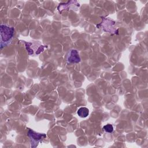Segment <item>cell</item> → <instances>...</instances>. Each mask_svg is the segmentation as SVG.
<instances>
[{
    "label": "cell",
    "mask_w": 148,
    "mask_h": 148,
    "mask_svg": "<svg viewBox=\"0 0 148 148\" xmlns=\"http://www.w3.org/2000/svg\"><path fill=\"white\" fill-rule=\"evenodd\" d=\"M14 34V29L6 25H1V35L2 42H8L13 37Z\"/></svg>",
    "instance_id": "6da1fadb"
},
{
    "label": "cell",
    "mask_w": 148,
    "mask_h": 148,
    "mask_svg": "<svg viewBox=\"0 0 148 148\" xmlns=\"http://www.w3.org/2000/svg\"><path fill=\"white\" fill-rule=\"evenodd\" d=\"M28 135L29 138L31 139L32 143H36L37 144L39 140L46 137V135L45 134L36 133V132L31 130H29L28 132Z\"/></svg>",
    "instance_id": "7a4b0ae2"
},
{
    "label": "cell",
    "mask_w": 148,
    "mask_h": 148,
    "mask_svg": "<svg viewBox=\"0 0 148 148\" xmlns=\"http://www.w3.org/2000/svg\"><path fill=\"white\" fill-rule=\"evenodd\" d=\"M67 60L70 63H77L80 61V58L79 53L76 50H71L69 51Z\"/></svg>",
    "instance_id": "3957f363"
},
{
    "label": "cell",
    "mask_w": 148,
    "mask_h": 148,
    "mask_svg": "<svg viewBox=\"0 0 148 148\" xmlns=\"http://www.w3.org/2000/svg\"><path fill=\"white\" fill-rule=\"evenodd\" d=\"M89 114V110L85 107H82L77 110V114L79 117L82 118L86 117Z\"/></svg>",
    "instance_id": "277c9868"
},
{
    "label": "cell",
    "mask_w": 148,
    "mask_h": 148,
    "mask_svg": "<svg viewBox=\"0 0 148 148\" xmlns=\"http://www.w3.org/2000/svg\"><path fill=\"white\" fill-rule=\"evenodd\" d=\"M103 128L105 130V131H106V132H109V133H111L113 131V127L112 124H108L104 125Z\"/></svg>",
    "instance_id": "5b68a950"
}]
</instances>
